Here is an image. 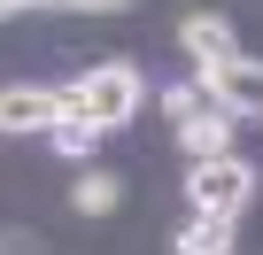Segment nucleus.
<instances>
[{
	"mask_svg": "<svg viewBox=\"0 0 263 255\" xmlns=\"http://www.w3.org/2000/svg\"><path fill=\"white\" fill-rule=\"evenodd\" d=\"M140 101H147V85H140V70H132V62H93L85 77L62 85V116H93L101 132L132 124V116H140Z\"/></svg>",
	"mask_w": 263,
	"mask_h": 255,
	"instance_id": "obj_1",
	"label": "nucleus"
},
{
	"mask_svg": "<svg viewBox=\"0 0 263 255\" xmlns=\"http://www.w3.org/2000/svg\"><path fill=\"white\" fill-rule=\"evenodd\" d=\"M186 193H194V209H209V217H240V209L255 201V163H240L232 147H224V155H201L194 178H186Z\"/></svg>",
	"mask_w": 263,
	"mask_h": 255,
	"instance_id": "obj_2",
	"label": "nucleus"
},
{
	"mask_svg": "<svg viewBox=\"0 0 263 255\" xmlns=\"http://www.w3.org/2000/svg\"><path fill=\"white\" fill-rule=\"evenodd\" d=\"M54 124H62V85H0V132L8 140L54 132Z\"/></svg>",
	"mask_w": 263,
	"mask_h": 255,
	"instance_id": "obj_3",
	"label": "nucleus"
},
{
	"mask_svg": "<svg viewBox=\"0 0 263 255\" xmlns=\"http://www.w3.org/2000/svg\"><path fill=\"white\" fill-rule=\"evenodd\" d=\"M201 77H209V93H217L232 116H263V62L240 54V62H217V70H201Z\"/></svg>",
	"mask_w": 263,
	"mask_h": 255,
	"instance_id": "obj_4",
	"label": "nucleus"
},
{
	"mask_svg": "<svg viewBox=\"0 0 263 255\" xmlns=\"http://www.w3.org/2000/svg\"><path fill=\"white\" fill-rule=\"evenodd\" d=\"M178 39H186V54H194L201 70L240 62V39H232V24H224V16H186V24H178Z\"/></svg>",
	"mask_w": 263,
	"mask_h": 255,
	"instance_id": "obj_5",
	"label": "nucleus"
},
{
	"mask_svg": "<svg viewBox=\"0 0 263 255\" xmlns=\"http://www.w3.org/2000/svg\"><path fill=\"white\" fill-rule=\"evenodd\" d=\"M70 201H78V217H108V209L124 201V178H116V170H93V163H85V170H78V186H70Z\"/></svg>",
	"mask_w": 263,
	"mask_h": 255,
	"instance_id": "obj_6",
	"label": "nucleus"
},
{
	"mask_svg": "<svg viewBox=\"0 0 263 255\" xmlns=\"http://www.w3.org/2000/svg\"><path fill=\"white\" fill-rule=\"evenodd\" d=\"M217 108H224V101L209 93V77H194V85H171V93H163V116H171V124H201V116H217ZM224 116H232V108H224Z\"/></svg>",
	"mask_w": 263,
	"mask_h": 255,
	"instance_id": "obj_7",
	"label": "nucleus"
},
{
	"mask_svg": "<svg viewBox=\"0 0 263 255\" xmlns=\"http://www.w3.org/2000/svg\"><path fill=\"white\" fill-rule=\"evenodd\" d=\"M178 255H232V217H209V209H194V224L178 232Z\"/></svg>",
	"mask_w": 263,
	"mask_h": 255,
	"instance_id": "obj_8",
	"label": "nucleus"
},
{
	"mask_svg": "<svg viewBox=\"0 0 263 255\" xmlns=\"http://www.w3.org/2000/svg\"><path fill=\"white\" fill-rule=\"evenodd\" d=\"M232 124H240V116H224V108L201 116V124H178V147H186L194 163H201V155H224V147H232Z\"/></svg>",
	"mask_w": 263,
	"mask_h": 255,
	"instance_id": "obj_9",
	"label": "nucleus"
},
{
	"mask_svg": "<svg viewBox=\"0 0 263 255\" xmlns=\"http://www.w3.org/2000/svg\"><path fill=\"white\" fill-rule=\"evenodd\" d=\"M47 140H54V155H70V163H93V147H101L108 132H101L93 116H62V124H54Z\"/></svg>",
	"mask_w": 263,
	"mask_h": 255,
	"instance_id": "obj_10",
	"label": "nucleus"
},
{
	"mask_svg": "<svg viewBox=\"0 0 263 255\" xmlns=\"http://www.w3.org/2000/svg\"><path fill=\"white\" fill-rule=\"evenodd\" d=\"M0 255H39V232H24V224L0 232Z\"/></svg>",
	"mask_w": 263,
	"mask_h": 255,
	"instance_id": "obj_11",
	"label": "nucleus"
},
{
	"mask_svg": "<svg viewBox=\"0 0 263 255\" xmlns=\"http://www.w3.org/2000/svg\"><path fill=\"white\" fill-rule=\"evenodd\" d=\"M70 16H116V8H132V0H62Z\"/></svg>",
	"mask_w": 263,
	"mask_h": 255,
	"instance_id": "obj_12",
	"label": "nucleus"
},
{
	"mask_svg": "<svg viewBox=\"0 0 263 255\" xmlns=\"http://www.w3.org/2000/svg\"><path fill=\"white\" fill-rule=\"evenodd\" d=\"M16 8H62V0H0V16H16Z\"/></svg>",
	"mask_w": 263,
	"mask_h": 255,
	"instance_id": "obj_13",
	"label": "nucleus"
},
{
	"mask_svg": "<svg viewBox=\"0 0 263 255\" xmlns=\"http://www.w3.org/2000/svg\"><path fill=\"white\" fill-rule=\"evenodd\" d=\"M255 124H263V116H255Z\"/></svg>",
	"mask_w": 263,
	"mask_h": 255,
	"instance_id": "obj_14",
	"label": "nucleus"
}]
</instances>
